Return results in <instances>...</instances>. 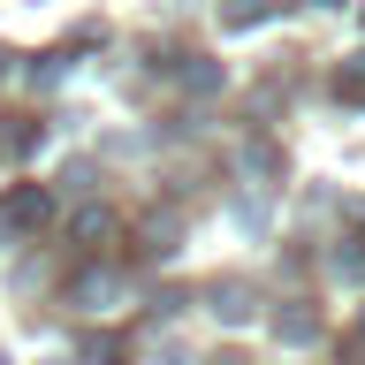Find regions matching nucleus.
<instances>
[{"label": "nucleus", "instance_id": "1", "mask_svg": "<svg viewBox=\"0 0 365 365\" xmlns=\"http://www.w3.org/2000/svg\"><path fill=\"white\" fill-rule=\"evenodd\" d=\"M0 365H8V358H0Z\"/></svg>", "mask_w": 365, "mask_h": 365}]
</instances>
